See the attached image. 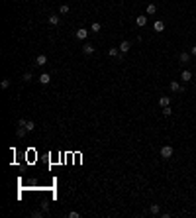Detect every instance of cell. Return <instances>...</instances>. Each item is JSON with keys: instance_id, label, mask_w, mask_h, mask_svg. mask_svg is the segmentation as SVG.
<instances>
[{"instance_id": "8fae6325", "label": "cell", "mask_w": 196, "mask_h": 218, "mask_svg": "<svg viewBox=\"0 0 196 218\" xmlns=\"http://www.w3.org/2000/svg\"><path fill=\"white\" fill-rule=\"evenodd\" d=\"M49 24H51V26H59V16L57 14H51V16H49Z\"/></svg>"}, {"instance_id": "9c48e42d", "label": "cell", "mask_w": 196, "mask_h": 218, "mask_svg": "<svg viewBox=\"0 0 196 218\" xmlns=\"http://www.w3.org/2000/svg\"><path fill=\"white\" fill-rule=\"evenodd\" d=\"M137 26L139 28L147 26V16H137Z\"/></svg>"}, {"instance_id": "277c9868", "label": "cell", "mask_w": 196, "mask_h": 218, "mask_svg": "<svg viewBox=\"0 0 196 218\" xmlns=\"http://www.w3.org/2000/svg\"><path fill=\"white\" fill-rule=\"evenodd\" d=\"M35 65H39V67L47 65V57L45 55H37V57H35Z\"/></svg>"}, {"instance_id": "484cf974", "label": "cell", "mask_w": 196, "mask_h": 218, "mask_svg": "<svg viewBox=\"0 0 196 218\" xmlns=\"http://www.w3.org/2000/svg\"><path fill=\"white\" fill-rule=\"evenodd\" d=\"M190 55H196V45L192 47V49H190Z\"/></svg>"}, {"instance_id": "8992f818", "label": "cell", "mask_w": 196, "mask_h": 218, "mask_svg": "<svg viewBox=\"0 0 196 218\" xmlns=\"http://www.w3.org/2000/svg\"><path fill=\"white\" fill-rule=\"evenodd\" d=\"M49 81H51V75H47V73H41V75H39V83H41V85H47Z\"/></svg>"}, {"instance_id": "6da1fadb", "label": "cell", "mask_w": 196, "mask_h": 218, "mask_svg": "<svg viewBox=\"0 0 196 218\" xmlns=\"http://www.w3.org/2000/svg\"><path fill=\"white\" fill-rule=\"evenodd\" d=\"M173 147H171V145H163V147H161V157L163 159H171L173 157Z\"/></svg>"}, {"instance_id": "cb8c5ba5", "label": "cell", "mask_w": 196, "mask_h": 218, "mask_svg": "<svg viewBox=\"0 0 196 218\" xmlns=\"http://www.w3.org/2000/svg\"><path fill=\"white\" fill-rule=\"evenodd\" d=\"M69 218H78V212L77 210H71V212H69Z\"/></svg>"}, {"instance_id": "2e32d148", "label": "cell", "mask_w": 196, "mask_h": 218, "mask_svg": "<svg viewBox=\"0 0 196 218\" xmlns=\"http://www.w3.org/2000/svg\"><path fill=\"white\" fill-rule=\"evenodd\" d=\"M171 91H173V93H178V91H180V85H178L176 81H173V83H171Z\"/></svg>"}, {"instance_id": "d4e9b609", "label": "cell", "mask_w": 196, "mask_h": 218, "mask_svg": "<svg viewBox=\"0 0 196 218\" xmlns=\"http://www.w3.org/2000/svg\"><path fill=\"white\" fill-rule=\"evenodd\" d=\"M26 122H27V120H24V118H20V120H18V126H26Z\"/></svg>"}, {"instance_id": "7c38bea8", "label": "cell", "mask_w": 196, "mask_h": 218, "mask_svg": "<svg viewBox=\"0 0 196 218\" xmlns=\"http://www.w3.org/2000/svg\"><path fill=\"white\" fill-rule=\"evenodd\" d=\"M178 59L183 61V63H188V61H190V53L183 51V53H180V55H178Z\"/></svg>"}, {"instance_id": "4316f807", "label": "cell", "mask_w": 196, "mask_h": 218, "mask_svg": "<svg viewBox=\"0 0 196 218\" xmlns=\"http://www.w3.org/2000/svg\"><path fill=\"white\" fill-rule=\"evenodd\" d=\"M194 81H196V79H194Z\"/></svg>"}, {"instance_id": "30bf717a", "label": "cell", "mask_w": 196, "mask_h": 218, "mask_svg": "<svg viewBox=\"0 0 196 218\" xmlns=\"http://www.w3.org/2000/svg\"><path fill=\"white\" fill-rule=\"evenodd\" d=\"M82 51H85L86 55H92V53H94V47H92L90 43H85V45H82Z\"/></svg>"}, {"instance_id": "4fadbf2b", "label": "cell", "mask_w": 196, "mask_h": 218, "mask_svg": "<svg viewBox=\"0 0 196 218\" xmlns=\"http://www.w3.org/2000/svg\"><path fill=\"white\" fill-rule=\"evenodd\" d=\"M149 212L155 216V214H159V212H161V206H159V205H151V206H149Z\"/></svg>"}, {"instance_id": "52a82bcc", "label": "cell", "mask_w": 196, "mask_h": 218, "mask_svg": "<svg viewBox=\"0 0 196 218\" xmlns=\"http://www.w3.org/2000/svg\"><path fill=\"white\" fill-rule=\"evenodd\" d=\"M159 104H161V108L171 106V96H161V98H159Z\"/></svg>"}, {"instance_id": "ffe728a7", "label": "cell", "mask_w": 196, "mask_h": 218, "mask_svg": "<svg viewBox=\"0 0 196 218\" xmlns=\"http://www.w3.org/2000/svg\"><path fill=\"white\" fill-rule=\"evenodd\" d=\"M22 79L26 81V83H30V81H32V79H33V77H32V73L27 71V73H24V77H22Z\"/></svg>"}, {"instance_id": "ba28073f", "label": "cell", "mask_w": 196, "mask_h": 218, "mask_svg": "<svg viewBox=\"0 0 196 218\" xmlns=\"http://www.w3.org/2000/svg\"><path fill=\"white\" fill-rule=\"evenodd\" d=\"M153 30H155V32H163V30H165V24H163L161 20H157L155 24H153Z\"/></svg>"}, {"instance_id": "603a6c76", "label": "cell", "mask_w": 196, "mask_h": 218, "mask_svg": "<svg viewBox=\"0 0 196 218\" xmlns=\"http://www.w3.org/2000/svg\"><path fill=\"white\" fill-rule=\"evenodd\" d=\"M0 85H2V88H8V86H10V79H2Z\"/></svg>"}, {"instance_id": "e0dca14e", "label": "cell", "mask_w": 196, "mask_h": 218, "mask_svg": "<svg viewBox=\"0 0 196 218\" xmlns=\"http://www.w3.org/2000/svg\"><path fill=\"white\" fill-rule=\"evenodd\" d=\"M90 30H92V32H94V33H98V32H100V30H102V26H100L98 22H94V24H92V26H90Z\"/></svg>"}, {"instance_id": "5bb4252c", "label": "cell", "mask_w": 196, "mask_h": 218, "mask_svg": "<svg viewBox=\"0 0 196 218\" xmlns=\"http://www.w3.org/2000/svg\"><path fill=\"white\" fill-rule=\"evenodd\" d=\"M108 55H110V57H118V55H120V47H112L110 51H108Z\"/></svg>"}, {"instance_id": "7a4b0ae2", "label": "cell", "mask_w": 196, "mask_h": 218, "mask_svg": "<svg viewBox=\"0 0 196 218\" xmlns=\"http://www.w3.org/2000/svg\"><path fill=\"white\" fill-rule=\"evenodd\" d=\"M75 35H77V40H86V35H88V30H86V28H78Z\"/></svg>"}, {"instance_id": "7402d4cb", "label": "cell", "mask_w": 196, "mask_h": 218, "mask_svg": "<svg viewBox=\"0 0 196 218\" xmlns=\"http://www.w3.org/2000/svg\"><path fill=\"white\" fill-rule=\"evenodd\" d=\"M171 114H173L171 106H165V108H163V116H171Z\"/></svg>"}, {"instance_id": "9a60e30c", "label": "cell", "mask_w": 196, "mask_h": 218, "mask_svg": "<svg viewBox=\"0 0 196 218\" xmlns=\"http://www.w3.org/2000/svg\"><path fill=\"white\" fill-rule=\"evenodd\" d=\"M145 12H147V14H155V12H157V6H155V4H147Z\"/></svg>"}, {"instance_id": "d6986e66", "label": "cell", "mask_w": 196, "mask_h": 218, "mask_svg": "<svg viewBox=\"0 0 196 218\" xmlns=\"http://www.w3.org/2000/svg\"><path fill=\"white\" fill-rule=\"evenodd\" d=\"M24 128H26V130H27V132H32V130H33V128H35V124H33V122H32V120H27V122H26V126H24Z\"/></svg>"}, {"instance_id": "ac0fdd59", "label": "cell", "mask_w": 196, "mask_h": 218, "mask_svg": "<svg viewBox=\"0 0 196 218\" xmlns=\"http://www.w3.org/2000/svg\"><path fill=\"white\" fill-rule=\"evenodd\" d=\"M26 132H27L26 128H24V126H20V128H18V132H16V134H18V138H24V136H26Z\"/></svg>"}, {"instance_id": "44dd1931", "label": "cell", "mask_w": 196, "mask_h": 218, "mask_svg": "<svg viewBox=\"0 0 196 218\" xmlns=\"http://www.w3.org/2000/svg\"><path fill=\"white\" fill-rule=\"evenodd\" d=\"M59 12H61V14H67V12H69V6H67V4H61V6H59Z\"/></svg>"}, {"instance_id": "5b68a950", "label": "cell", "mask_w": 196, "mask_h": 218, "mask_svg": "<svg viewBox=\"0 0 196 218\" xmlns=\"http://www.w3.org/2000/svg\"><path fill=\"white\" fill-rule=\"evenodd\" d=\"M180 79H183V81H184V83H188V81H190V79H192V73H190V71H188V69H184V71H183V73H180Z\"/></svg>"}, {"instance_id": "3957f363", "label": "cell", "mask_w": 196, "mask_h": 218, "mask_svg": "<svg viewBox=\"0 0 196 218\" xmlns=\"http://www.w3.org/2000/svg\"><path fill=\"white\" fill-rule=\"evenodd\" d=\"M131 49V43L130 41H122V43H120V53H128Z\"/></svg>"}]
</instances>
